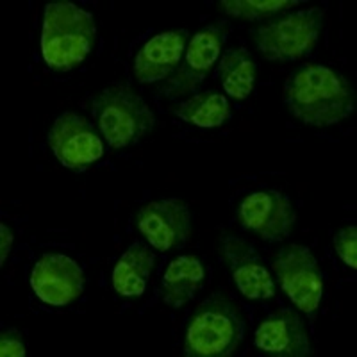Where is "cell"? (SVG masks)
<instances>
[{
  "label": "cell",
  "mask_w": 357,
  "mask_h": 357,
  "mask_svg": "<svg viewBox=\"0 0 357 357\" xmlns=\"http://www.w3.org/2000/svg\"><path fill=\"white\" fill-rule=\"evenodd\" d=\"M282 97L289 114L311 127H331L345 122L356 111L357 100L345 75L318 63H307L293 70Z\"/></svg>",
  "instance_id": "6da1fadb"
},
{
  "label": "cell",
  "mask_w": 357,
  "mask_h": 357,
  "mask_svg": "<svg viewBox=\"0 0 357 357\" xmlns=\"http://www.w3.org/2000/svg\"><path fill=\"white\" fill-rule=\"evenodd\" d=\"M97 24L93 15L68 0L50 2L45 8L41 54L56 72L77 68L93 49Z\"/></svg>",
  "instance_id": "7a4b0ae2"
},
{
  "label": "cell",
  "mask_w": 357,
  "mask_h": 357,
  "mask_svg": "<svg viewBox=\"0 0 357 357\" xmlns=\"http://www.w3.org/2000/svg\"><path fill=\"white\" fill-rule=\"evenodd\" d=\"M245 337L240 305L222 293H213L191 314L184 337L186 357H231Z\"/></svg>",
  "instance_id": "3957f363"
},
{
  "label": "cell",
  "mask_w": 357,
  "mask_h": 357,
  "mask_svg": "<svg viewBox=\"0 0 357 357\" xmlns=\"http://www.w3.org/2000/svg\"><path fill=\"white\" fill-rule=\"evenodd\" d=\"M89 111L111 149L138 145L155 127L154 111L127 82H116L98 91L89 102Z\"/></svg>",
  "instance_id": "277c9868"
},
{
  "label": "cell",
  "mask_w": 357,
  "mask_h": 357,
  "mask_svg": "<svg viewBox=\"0 0 357 357\" xmlns=\"http://www.w3.org/2000/svg\"><path fill=\"white\" fill-rule=\"evenodd\" d=\"M325 9L307 8L268 18L250 31L257 52L272 63L296 61L314 50L324 29Z\"/></svg>",
  "instance_id": "5b68a950"
},
{
  "label": "cell",
  "mask_w": 357,
  "mask_h": 357,
  "mask_svg": "<svg viewBox=\"0 0 357 357\" xmlns=\"http://www.w3.org/2000/svg\"><path fill=\"white\" fill-rule=\"evenodd\" d=\"M229 31L231 27L225 20H216L197 31L188 43L177 72L159 84V97L177 100L199 89L218 61L223 45L227 41Z\"/></svg>",
  "instance_id": "8992f818"
},
{
  "label": "cell",
  "mask_w": 357,
  "mask_h": 357,
  "mask_svg": "<svg viewBox=\"0 0 357 357\" xmlns=\"http://www.w3.org/2000/svg\"><path fill=\"white\" fill-rule=\"evenodd\" d=\"M272 268L293 305L314 317L324 296V273L312 252L301 243L284 245L273 256Z\"/></svg>",
  "instance_id": "52a82bcc"
},
{
  "label": "cell",
  "mask_w": 357,
  "mask_h": 357,
  "mask_svg": "<svg viewBox=\"0 0 357 357\" xmlns=\"http://www.w3.org/2000/svg\"><path fill=\"white\" fill-rule=\"evenodd\" d=\"M218 257L227 266L236 288L250 301H270L275 296V280L264 259L252 243L234 232L222 231Z\"/></svg>",
  "instance_id": "ba28073f"
},
{
  "label": "cell",
  "mask_w": 357,
  "mask_h": 357,
  "mask_svg": "<svg viewBox=\"0 0 357 357\" xmlns=\"http://www.w3.org/2000/svg\"><path fill=\"white\" fill-rule=\"evenodd\" d=\"M238 220L245 231L268 243L284 241L296 223V209L291 199L279 190H259L241 200Z\"/></svg>",
  "instance_id": "9c48e42d"
},
{
  "label": "cell",
  "mask_w": 357,
  "mask_h": 357,
  "mask_svg": "<svg viewBox=\"0 0 357 357\" xmlns=\"http://www.w3.org/2000/svg\"><path fill=\"white\" fill-rule=\"evenodd\" d=\"M136 227L151 247L159 252L183 247L193 232V216L183 199L152 200L136 213Z\"/></svg>",
  "instance_id": "30bf717a"
},
{
  "label": "cell",
  "mask_w": 357,
  "mask_h": 357,
  "mask_svg": "<svg viewBox=\"0 0 357 357\" xmlns=\"http://www.w3.org/2000/svg\"><path fill=\"white\" fill-rule=\"evenodd\" d=\"M49 145L63 167L73 172L88 170L104 154V143L95 127L73 111L56 118L49 130Z\"/></svg>",
  "instance_id": "8fae6325"
},
{
  "label": "cell",
  "mask_w": 357,
  "mask_h": 357,
  "mask_svg": "<svg viewBox=\"0 0 357 357\" xmlns=\"http://www.w3.org/2000/svg\"><path fill=\"white\" fill-rule=\"evenodd\" d=\"M84 272L77 261L65 254H43L31 272V288L45 304L65 307L84 291Z\"/></svg>",
  "instance_id": "7c38bea8"
},
{
  "label": "cell",
  "mask_w": 357,
  "mask_h": 357,
  "mask_svg": "<svg viewBox=\"0 0 357 357\" xmlns=\"http://www.w3.org/2000/svg\"><path fill=\"white\" fill-rule=\"evenodd\" d=\"M188 40V29H175L152 36L134 57L132 73L136 81L139 84H155L170 79L183 61Z\"/></svg>",
  "instance_id": "4fadbf2b"
},
{
  "label": "cell",
  "mask_w": 357,
  "mask_h": 357,
  "mask_svg": "<svg viewBox=\"0 0 357 357\" xmlns=\"http://www.w3.org/2000/svg\"><path fill=\"white\" fill-rule=\"evenodd\" d=\"M254 343L264 354L277 357L312 356L305 321L295 309L284 307L268 314L259 324Z\"/></svg>",
  "instance_id": "5bb4252c"
},
{
  "label": "cell",
  "mask_w": 357,
  "mask_h": 357,
  "mask_svg": "<svg viewBox=\"0 0 357 357\" xmlns=\"http://www.w3.org/2000/svg\"><path fill=\"white\" fill-rule=\"evenodd\" d=\"M206 279L202 261L197 256H178L168 264L161 280V298L172 309H181L199 293Z\"/></svg>",
  "instance_id": "9a60e30c"
},
{
  "label": "cell",
  "mask_w": 357,
  "mask_h": 357,
  "mask_svg": "<svg viewBox=\"0 0 357 357\" xmlns=\"http://www.w3.org/2000/svg\"><path fill=\"white\" fill-rule=\"evenodd\" d=\"M155 256L143 243H132L122 257L116 261L113 270V288L120 296L136 298L146 289V280L154 270Z\"/></svg>",
  "instance_id": "2e32d148"
},
{
  "label": "cell",
  "mask_w": 357,
  "mask_h": 357,
  "mask_svg": "<svg viewBox=\"0 0 357 357\" xmlns=\"http://www.w3.org/2000/svg\"><path fill=\"white\" fill-rule=\"evenodd\" d=\"M225 93L236 100H245L254 93L257 77V63L243 47H232L222 54L218 65Z\"/></svg>",
  "instance_id": "e0dca14e"
},
{
  "label": "cell",
  "mask_w": 357,
  "mask_h": 357,
  "mask_svg": "<svg viewBox=\"0 0 357 357\" xmlns=\"http://www.w3.org/2000/svg\"><path fill=\"white\" fill-rule=\"evenodd\" d=\"M170 113L190 126L213 129L227 122L232 111L227 98L211 89V91L193 95L184 102H178L170 107Z\"/></svg>",
  "instance_id": "ac0fdd59"
},
{
  "label": "cell",
  "mask_w": 357,
  "mask_h": 357,
  "mask_svg": "<svg viewBox=\"0 0 357 357\" xmlns=\"http://www.w3.org/2000/svg\"><path fill=\"white\" fill-rule=\"evenodd\" d=\"M301 4V0H220L218 11L238 20L254 22L273 18Z\"/></svg>",
  "instance_id": "d6986e66"
},
{
  "label": "cell",
  "mask_w": 357,
  "mask_h": 357,
  "mask_svg": "<svg viewBox=\"0 0 357 357\" xmlns=\"http://www.w3.org/2000/svg\"><path fill=\"white\" fill-rule=\"evenodd\" d=\"M334 250L340 256V259L350 266L352 270H357V227L356 225H347L341 227L334 234Z\"/></svg>",
  "instance_id": "ffe728a7"
},
{
  "label": "cell",
  "mask_w": 357,
  "mask_h": 357,
  "mask_svg": "<svg viewBox=\"0 0 357 357\" xmlns=\"http://www.w3.org/2000/svg\"><path fill=\"white\" fill-rule=\"evenodd\" d=\"M0 356L2 357H25V343L22 331L8 327L0 333Z\"/></svg>",
  "instance_id": "44dd1931"
},
{
  "label": "cell",
  "mask_w": 357,
  "mask_h": 357,
  "mask_svg": "<svg viewBox=\"0 0 357 357\" xmlns=\"http://www.w3.org/2000/svg\"><path fill=\"white\" fill-rule=\"evenodd\" d=\"M13 240H15V236H13L11 229L6 223H0V264H4L8 259L13 248Z\"/></svg>",
  "instance_id": "7402d4cb"
}]
</instances>
